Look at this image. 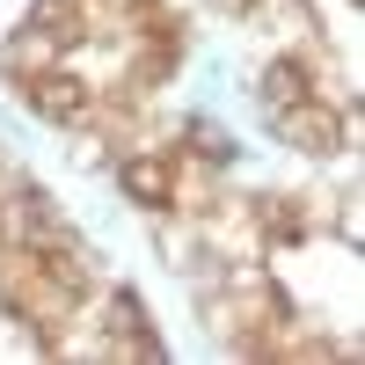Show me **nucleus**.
I'll return each instance as SVG.
<instances>
[{
  "label": "nucleus",
  "mask_w": 365,
  "mask_h": 365,
  "mask_svg": "<svg viewBox=\"0 0 365 365\" xmlns=\"http://www.w3.org/2000/svg\"><path fill=\"white\" fill-rule=\"evenodd\" d=\"M22 103H37L44 117H58V125H88V117H96V96H88V88L73 81V73H29L22 81Z\"/></svg>",
  "instance_id": "f257e3e1"
},
{
  "label": "nucleus",
  "mask_w": 365,
  "mask_h": 365,
  "mask_svg": "<svg viewBox=\"0 0 365 365\" xmlns=\"http://www.w3.org/2000/svg\"><path fill=\"white\" fill-rule=\"evenodd\" d=\"M22 29H29V37H37V44L66 51L73 37H88V8H81V0H37V8L22 15Z\"/></svg>",
  "instance_id": "f03ea898"
},
{
  "label": "nucleus",
  "mask_w": 365,
  "mask_h": 365,
  "mask_svg": "<svg viewBox=\"0 0 365 365\" xmlns=\"http://www.w3.org/2000/svg\"><path fill=\"white\" fill-rule=\"evenodd\" d=\"M125 190H132L139 205L168 212V205H175V161H168V154H132V161H125Z\"/></svg>",
  "instance_id": "7ed1b4c3"
},
{
  "label": "nucleus",
  "mask_w": 365,
  "mask_h": 365,
  "mask_svg": "<svg viewBox=\"0 0 365 365\" xmlns=\"http://www.w3.org/2000/svg\"><path fill=\"white\" fill-rule=\"evenodd\" d=\"M299 96H314V88H307V66H299V58H270V66H263V110L278 117V110H292Z\"/></svg>",
  "instance_id": "20e7f679"
}]
</instances>
